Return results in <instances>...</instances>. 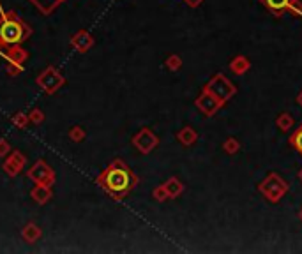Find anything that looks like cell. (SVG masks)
I'll use <instances>...</instances> for the list:
<instances>
[{
  "instance_id": "cell-1",
  "label": "cell",
  "mask_w": 302,
  "mask_h": 254,
  "mask_svg": "<svg viewBox=\"0 0 302 254\" xmlns=\"http://www.w3.org/2000/svg\"><path fill=\"white\" fill-rule=\"evenodd\" d=\"M97 184L110 196H113L117 201H120L136 187L138 177L134 175L129 166L117 159V161H113L105 172L97 177Z\"/></svg>"
},
{
  "instance_id": "cell-2",
  "label": "cell",
  "mask_w": 302,
  "mask_h": 254,
  "mask_svg": "<svg viewBox=\"0 0 302 254\" xmlns=\"http://www.w3.org/2000/svg\"><path fill=\"white\" fill-rule=\"evenodd\" d=\"M32 30L15 13H6L0 8V43L6 50H16L30 37Z\"/></svg>"
},
{
  "instance_id": "cell-3",
  "label": "cell",
  "mask_w": 302,
  "mask_h": 254,
  "mask_svg": "<svg viewBox=\"0 0 302 254\" xmlns=\"http://www.w3.org/2000/svg\"><path fill=\"white\" fill-rule=\"evenodd\" d=\"M203 89L207 90V92H210L214 97H217V99L221 101V103L226 106V103L232 99V97L237 94V87L234 85V83L230 81V79L226 78L224 74H221V72H217V74H214L212 78L209 79V83H207Z\"/></svg>"
},
{
  "instance_id": "cell-4",
  "label": "cell",
  "mask_w": 302,
  "mask_h": 254,
  "mask_svg": "<svg viewBox=\"0 0 302 254\" xmlns=\"http://www.w3.org/2000/svg\"><path fill=\"white\" fill-rule=\"evenodd\" d=\"M258 191L267 198V201L277 203V201L288 193V184L284 182L277 173L270 172L269 175H267V179L258 186Z\"/></svg>"
},
{
  "instance_id": "cell-5",
  "label": "cell",
  "mask_w": 302,
  "mask_h": 254,
  "mask_svg": "<svg viewBox=\"0 0 302 254\" xmlns=\"http://www.w3.org/2000/svg\"><path fill=\"white\" fill-rule=\"evenodd\" d=\"M194 104H196V108L201 111L203 115H207V117H214V115L217 113V111L221 110V108L224 106L223 103H221L217 97H214L210 92H207L205 89L201 90V94L196 97V101H194Z\"/></svg>"
},
{
  "instance_id": "cell-6",
  "label": "cell",
  "mask_w": 302,
  "mask_h": 254,
  "mask_svg": "<svg viewBox=\"0 0 302 254\" xmlns=\"http://www.w3.org/2000/svg\"><path fill=\"white\" fill-rule=\"evenodd\" d=\"M158 141H159L158 136H154V133H152L150 129H141V133H138L136 136L133 138L134 147L140 152H143V154H147L152 148L158 147Z\"/></svg>"
},
{
  "instance_id": "cell-7",
  "label": "cell",
  "mask_w": 302,
  "mask_h": 254,
  "mask_svg": "<svg viewBox=\"0 0 302 254\" xmlns=\"http://www.w3.org/2000/svg\"><path fill=\"white\" fill-rule=\"evenodd\" d=\"M260 2H262L263 8L269 13H272L276 18H281V16L288 11V4H290V0H260Z\"/></svg>"
},
{
  "instance_id": "cell-8",
  "label": "cell",
  "mask_w": 302,
  "mask_h": 254,
  "mask_svg": "<svg viewBox=\"0 0 302 254\" xmlns=\"http://www.w3.org/2000/svg\"><path fill=\"white\" fill-rule=\"evenodd\" d=\"M249 67H251V62H249V58L244 57V55H237V57L230 62V69L234 74H244V72L249 71Z\"/></svg>"
},
{
  "instance_id": "cell-9",
  "label": "cell",
  "mask_w": 302,
  "mask_h": 254,
  "mask_svg": "<svg viewBox=\"0 0 302 254\" xmlns=\"http://www.w3.org/2000/svg\"><path fill=\"white\" fill-rule=\"evenodd\" d=\"M30 2H32L43 15H51V13H53L62 2H65V0H30Z\"/></svg>"
},
{
  "instance_id": "cell-10",
  "label": "cell",
  "mask_w": 302,
  "mask_h": 254,
  "mask_svg": "<svg viewBox=\"0 0 302 254\" xmlns=\"http://www.w3.org/2000/svg\"><path fill=\"white\" fill-rule=\"evenodd\" d=\"M177 138H179V141L184 145V147H189V145L196 143L198 133L193 129V127H182V129L179 131V134H177Z\"/></svg>"
},
{
  "instance_id": "cell-11",
  "label": "cell",
  "mask_w": 302,
  "mask_h": 254,
  "mask_svg": "<svg viewBox=\"0 0 302 254\" xmlns=\"http://www.w3.org/2000/svg\"><path fill=\"white\" fill-rule=\"evenodd\" d=\"M293 124H295V118L291 117V113H286V111L279 113V117L276 118V125L281 133H288V131L293 127Z\"/></svg>"
},
{
  "instance_id": "cell-12",
  "label": "cell",
  "mask_w": 302,
  "mask_h": 254,
  "mask_svg": "<svg viewBox=\"0 0 302 254\" xmlns=\"http://www.w3.org/2000/svg\"><path fill=\"white\" fill-rule=\"evenodd\" d=\"M165 189H166V193H168L170 198H177L179 194H182L184 186L179 179H170L168 182L165 184Z\"/></svg>"
},
{
  "instance_id": "cell-13",
  "label": "cell",
  "mask_w": 302,
  "mask_h": 254,
  "mask_svg": "<svg viewBox=\"0 0 302 254\" xmlns=\"http://www.w3.org/2000/svg\"><path fill=\"white\" fill-rule=\"evenodd\" d=\"M288 143H290L291 148H295V150L302 155V124L298 125L297 129L290 134V140H288Z\"/></svg>"
},
{
  "instance_id": "cell-14",
  "label": "cell",
  "mask_w": 302,
  "mask_h": 254,
  "mask_svg": "<svg viewBox=\"0 0 302 254\" xmlns=\"http://www.w3.org/2000/svg\"><path fill=\"white\" fill-rule=\"evenodd\" d=\"M223 150L226 152L228 155H234L241 150V143H239L237 138H226V141L223 143Z\"/></svg>"
},
{
  "instance_id": "cell-15",
  "label": "cell",
  "mask_w": 302,
  "mask_h": 254,
  "mask_svg": "<svg viewBox=\"0 0 302 254\" xmlns=\"http://www.w3.org/2000/svg\"><path fill=\"white\" fill-rule=\"evenodd\" d=\"M286 13H290L295 18H302V0H290Z\"/></svg>"
},
{
  "instance_id": "cell-16",
  "label": "cell",
  "mask_w": 302,
  "mask_h": 254,
  "mask_svg": "<svg viewBox=\"0 0 302 254\" xmlns=\"http://www.w3.org/2000/svg\"><path fill=\"white\" fill-rule=\"evenodd\" d=\"M166 65H168L172 71H179L182 67V60H180L179 55H170L168 60H166Z\"/></svg>"
},
{
  "instance_id": "cell-17",
  "label": "cell",
  "mask_w": 302,
  "mask_h": 254,
  "mask_svg": "<svg viewBox=\"0 0 302 254\" xmlns=\"http://www.w3.org/2000/svg\"><path fill=\"white\" fill-rule=\"evenodd\" d=\"M154 198L156 200H159V201H165V200H168V193H166V189H165V186H161V187H158V189L154 191Z\"/></svg>"
},
{
  "instance_id": "cell-18",
  "label": "cell",
  "mask_w": 302,
  "mask_h": 254,
  "mask_svg": "<svg viewBox=\"0 0 302 254\" xmlns=\"http://www.w3.org/2000/svg\"><path fill=\"white\" fill-rule=\"evenodd\" d=\"M0 57H2V58H8V60H11V62H13V57L8 53V50H6V48L2 46V43H0Z\"/></svg>"
},
{
  "instance_id": "cell-19",
  "label": "cell",
  "mask_w": 302,
  "mask_h": 254,
  "mask_svg": "<svg viewBox=\"0 0 302 254\" xmlns=\"http://www.w3.org/2000/svg\"><path fill=\"white\" fill-rule=\"evenodd\" d=\"M201 2H203V0H186V4L189 6V8H200Z\"/></svg>"
},
{
  "instance_id": "cell-20",
  "label": "cell",
  "mask_w": 302,
  "mask_h": 254,
  "mask_svg": "<svg viewBox=\"0 0 302 254\" xmlns=\"http://www.w3.org/2000/svg\"><path fill=\"white\" fill-rule=\"evenodd\" d=\"M295 101H297V104H298V106L302 108V90H300V92L297 94V99H295Z\"/></svg>"
},
{
  "instance_id": "cell-21",
  "label": "cell",
  "mask_w": 302,
  "mask_h": 254,
  "mask_svg": "<svg viewBox=\"0 0 302 254\" xmlns=\"http://www.w3.org/2000/svg\"><path fill=\"white\" fill-rule=\"evenodd\" d=\"M298 180L302 182V168H300V172H298Z\"/></svg>"
},
{
  "instance_id": "cell-22",
  "label": "cell",
  "mask_w": 302,
  "mask_h": 254,
  "mask_svg": "<svg viewBox=\"0 0 302 254\" xmlns=\"http://www.w3.org/2000/svg\"><path fill=\"white\" fill-rule=\"evenodd\" d=\"M298 219H300V222H302V208H300V212H298Z\"/></svg>"
}]
</instances>
